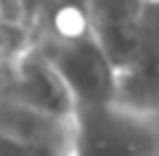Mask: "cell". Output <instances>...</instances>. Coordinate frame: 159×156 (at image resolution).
<instances>
[{
  "instance_id": "3957f363",
  "label": "cell",
  "mask_w": 159,
  "mask_h": 156,
  "mask_svg": "<svg viewBox=\"0 0 159 156\" xmlns=\"http://www.w3.org/2000/svg\"><path fill=\"white\" fill-rule=\"evenodd\" d=\"M82 8L90 34L101 45L119 77L127 69L135 50L141 0H82Z\"/></svg>"
},
{
  "instance_id": "6da1fadb",
  "label": "cell",
  "mask_w": 159,
  "mask_h": 156,
  "mask_svg": "<svg viewBox=\"0 0 159 156\" xmlns=\"http://www.w3.org/2000/svg\"><path fill=\"white\" fill-rule=\"evenodd\" d=\"M69 156H159V117L117 98L80 106L72 114Z\"/></svg>"
},
{
  "instance_id": "277c9868",
  "label": "cell",
  "mask_w": 159,
  "mask_h": 156,
  "mask_svg": "<svg viewBox=\"0 0 159 156\" xmlns=\"http://www.w3.org/2000/svg\"><path fill=\"white\" fill-rule=\"evenodd\" d=\"M0 156H66V154L58 148H51V145L27 143V140L0 132Z\"/></svg>"
},
{
  "instance_id": "7a4b0ae2",
  "label": "cell",
  "mask_w": 159,
  "mask_h": 156,
  "mask_svg": "<svg viewBox=\"0 0 159 156\" xmlns=\"http://www.w3.org/2000/svg\"><path fill=\"white\" fill-rule=\"evenodd\" d=\"M114 98L159 117V0H141L135 50L117 77Z\"/></svg>"
}]
</instances>
